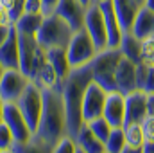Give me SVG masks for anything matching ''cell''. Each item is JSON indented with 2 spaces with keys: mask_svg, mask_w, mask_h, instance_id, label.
I'll use <instances>...</instances> for the list:
<instances>
[{
  "mask_svg": "<svg viewBox=\"0 0 154 153\" xmlns=\"http://www.w3.org/2000/svg\"><path fill=\"white\" fill-rule=\"evenodd\" d=\"M91 70L90 65L82 67H74L70 74L59 81L63 103H65V112H66V126H68V135L75 137L79 130L82 128V97L91 83Z\"/></svg>",
  "mask_w": 154,
  "mask_h": 153,
  "instance_id": "obj_1",
  "label": "cell"
},
{
  "mask_svg": "<svg viewBox=\"0 0 154 153\" xmlns=\"http://www.w3.org/2000/svg\"><path fill=\"white\" fill-rule=\"evenodd\" d=\"M34 135L47 141L52 146H56L63 137L68 135L66 112H65V103L59 86L43 90V110Z\"/></svg>",
  "mask_w": 154,
  "mask_h": 153,
  "instance_id": "obj_2",
  "label": "cell"
},
{
  "mask_svg": "<svg viewBox=\"0 0 154 153\" xmlns=\"http://www.w3.org/2000/svg\"><path fill=\"white\" fill-rule=\"evenodd\" d=\"M122 58L120 49H104L93 56V60L88 63L91 70V79L100 85L106 92H115L116 83H115V70L116 65Z\"/></svg>",
  "mask_w": 154,
  "mask_h": 153,
  "instance_id": "obj_3",
  "label": "cell"
},
{
  "mask_svg": "<svg viewBox=\"0 0 154 153\" xmlns=\"http://www.w3.org/2000/svg\"><path fill=\"white\" fill-rule=\"evenodd\" d=\"M74 34V29L56 13L43 18V24L36 33L38 43L47 50L52 47H66Z\"/></svg>",
  "mask_w": 154,
  "mask_h": 153,
  "instance_id": "obj_4",
  "label": "cell"
},
{
  "mask_svg": "<svg viewBox=\"0 0 154 153\" xmlns=\"http://www.w3.org/2000/svg\"><path fill=\"white\" fill-rule=\"evenodd\" d=\"M16 105H18L20 112L23 115V119L27 121L31 132L36 133L38 124H39V117H41V110H43V90L31 81V85L20 96Z\"/></svg>",
  "mask_w": 154,
  "mask_h": 153,
  "instance_id": "obj_5",
  "label": "cell"
},
{
  "mask_svg": "<svg viewBox=\"0 0 154 153\" xmlns=\"http://www.w3.org/2000/svg\"><path fill=\"white\" fill-rule=\"evenodd\" d=\"M66 54H68V60H70V65L72 69L74 67H82V65H88L93 56L97 54V49L93 45V41L90 38V34L86 33V29H77L74 31L72 38L66 45Z\"/></svg>",
  "mask_w": 154,
  "mask_h": 153,
  "instance_id": "obj_6",
  "label": "cell"
},
{
  "mask_svg": "<svg viewBox=\"0 0 154 153\" xmlns=\"http://www.w3.org/2000/svg\"><path fill=\"white\" fill-rule=\"evenodd\" d=\"M84 29L90 34V38L93 41L97 52L108 49V33H106V24H104V16L102 11L99 7L97 2H91L86 7V16H84Z\"/></svg>",
  "mask_w": 154,
  "mask_h": 153,
  "instance_id": "obj_7",
  "label": "cell"
},
{
  "mask_svg": "<svg viewBox=\"0 0 154 153\" xmlns=\"http://www.w3.org/2000/svg\"><path fill=\"white\" fill-rule=\"evenodd\" d=\"M31 85V79L20 69H5L0 77V97L4 103H16L25 88Z\"/></svg>",
  "mask_w": 154,
  "mask_h": 153,
  "instance_id": "obj_8",
  "label": "cell"
},
{
  "mask_svg": "<svg viewBox=\"0 0 154 153\" xmlns=\"http://www.w3.org/2000/svg\"><path fill=\"white\" fill-rule=\"evenodd\" d=\"M2 122L9 126V130L14 135L16 142H25L29 141L34 133L31 132L27 121L23 119V115L20 112L16 103H4V114H2Z\"/></svg>",
  "mask_w": 154,
  "mask_h": 153,
  "instance_id": "obj_9",
  "label": "cell"
},
{
  "mask_svg": "<svg viewBox=\"0 0 154 153\" xmlns=\"http://www.w3.org/2000/svg\"><path fill=\"white\" fill-rule=\"evenodd\" d=\"M106 96H108V92L100 85H97L95 81H91L88 85V88L84 92V97H82V121L84 122L102 115Z\"/></svg>",
  "mask_w": 154,
  "mask_h": 153,
  "instance_id": "obj_10",
  "label": "cell"
},
{
  "mask_svg": "<svg viewBox=\"0 0 154 153\" xmlns=\"http://www.w3.org/2000/svg\"><path fill=\"white\" fill-rule=\"evenodd\" d=\"M102 117L113 126V128H122L125 122V96L122 92H108Z\"/></svg>",
  "mask_w": 154,
  "mask_h": 153,
  "instance_id": "obj_11",
  "label": "cell"
},
{
  "mask_svg": "<svg viewBox=\"0 0 154 153\" xmlns=\"http://www.w3.org/2000/svg\"><path fill=\"white\" fill-rule=\"evenodd\" d=\"M100 11H102V16H104V24H106V33H108V47L111 49H118L120 47V41H122V27H120V22L115 15V9H113V4L111 0H100L97 2Z\"/></svg>",
  "mask_w": 154,
  "mask_h": 153,
  "instance_id": "obj_12",
  "label": "cell"
},
{
  "mask_svg": "<svg viewBox=\"0 0 154 153\" xmlns=\"http://www.w3.org/2000/svg\"><path fill=\"white\" fill-rule=\"evenodd\" d=\"M56 15L61 16L74 31L84 27L86 7L79 0H59V4L56 7Z\"/></svg>",
  "mask_w": 154,
  "mask_h": 153,
  "instance_id": "obj_13",
  "label": "cell"
},
{
  "mask_svg": "<svg viewBox=\"0 0 154 153\" xmlns=\"http://www.w3.org/2000/svg\"><path fill=\"white\" fill-rule=\"evenodd\" d=\"M115 83H116V90L122 92L124 96L133 92V90H138V85H136V65L133 61H129L127 58H120L118 65H116L115 70Z\"/></svg>",
  "mask_w": 154,
  "mask_h": 153,
  "instance_id": "obj_14",
  "label": "cell"
},
{
  "mask_svg": "<svg viewBox=\"0 0 154 153\" xmlns=\"http://www.w3.org/2000/svg\"><path fill=\"white\" fill-rule=\"evenodd\" d=\"M145 115H147V92L133 90L125 94V122H140Z\"/></svg>",
  "mask_w": 154,
  "mask_h": 153,
  "instance_id": "obj_15",
  "label": "cell"
},
{
  "mask_svg": "<svg viewBox=\"0 0 154 153\" xmlns=\"http://www.w3.org/2000/svg\"><path fill=\"white\" fill-rule=\"evenodd\" d=\"M111 4H113V9H115V15L118 18V22H120L122 31L124 33L131 31L133 22H134L142 5L136 0H111Z\"/></svg>",
  "mask_w": 154,
  "mask_h": 153,
  "instance_id": "obj_16",
  "label": "cell"
},
{
  "mask_svg": "<svg viewBox=\"0 0 154 153\" xmlns=\"http://www.w3.org/2000/svg\"><path fill=\"white\" fill-rule=\"evenodd\" d=\"M0 61L5 69H20V49H18V34L14 25L7 40L0 45Z\"/></svg>",
  "mask_w": 154,
  "mask_h": 153,
  "instance_id": "obj_17",
  "label": "cell"
},
{
  "mask_svg": "<svg viewBox=\"0 0 154 153\" xmlns=\"http://www.w3.org/2000/svg\"><path fill=\"white\" fill-rule=\"evenodd\" d=\"M18 34V33H16ZM39 43L36 36H25V34H18V49H20V70L29 77L36 50H38Z\"/></svg>",
  "mask_w": 154,
  "mask_h": 153,
  "instance_id": "obj_18",
  "label": "cell"
},
{
  "mask_svg": "<svg viewBox=\"0 0 154 153\" xmlns=\"http://www.w3.org/2000/svg\"><path fill=\"white\" fill-rule=\"evenodd\" d=\"M47 60L54 67V70L57 72L59 81H63L65 77L70 74L72 65H70V60H68V54H66V47H52V49H47Z\"/></svg>",
  "mask_w": 154,
  "mask_h": 153,
  "instance_id": "obj_19",
  "label": "cell"
},
{
  "mask_svg": "<svg viewBox=\"0 0 154 153\" xmlns=\"http://www.w3.org/2000/svg\"><path fill=\"white\" fill-rule=\"evenodd\" d=\"M131 33L140 40L154 34V11L142 5L138 15H136V18H134V22H133Z\"/></svg>",
  "mask_w": 154,
  "mask_h": 153,
  "instance_id": "obj_20",
  "label": "cell"
},
{
  "mask_svg": "<svg viewBox=\"0 0 154 153\" xmlns=\"http://www.w3.org/2000/svg\"><path fill=\"white\" fill-rule=\"evenodd\" d=\"M74 141H75L77 148L82 150L84 153H106L104 142L100 139H97L86 124H82V128L79 130V133L74 137Z\"/></svg>",
  "mask_w": 154,
  "mask_h": 153,
  "instance_id": "obj_21",
  "label": "cell"
},
{
  "mask_svg": "<svg viewBox=\"0 0 154 153\" xmlns=\"http://www.w3.org/2000/svg\"><path fill=\"white\" fill-rule=\"evenodd\" d=\"M120 52L124 58H127L129 61H133L134 65L142 63V40L136 38L131 31L122 34V41H120Z\"/></svg>",
  "mask_w": 154,
  "mask_h": 153,
  "instance_id": "obj_22",
  "label": "cell"
},
{
  "mask_svg": "<svg viewBox=\"0 0 154 153\" xmlns=\"http://www.w3.org/2000/svg\"><path fill=\"white\" fill-rule=\"evenodd\" d=\"M43 18L45 15L43 13H23L13 25L16 29L18 34H25V36H36V33L39 31L41 24H43Z\"/></svg>",
  "mask_w": 154,
  "mask_h": 153,
  "instance_id": "obj_23",
  "label": "cell"
},
{
  "mask_svg": "<svg viewBox=\"0 0 154 153\" xmlns=\"http://www.w3.org/2000/svg\"><path fill=\"white\" fill-rule=\"evenodd\" d=\"M36 86H39L41 90H47V88H54V86H59V77L57 72L54 70V67L48 63V60L36 70V74L31 79Z\"/></svg>",
  "mask_w": 154,
  "mask_h": 153,
  "instance_id": "obj_24",
  "label": "cell"
},
{
  "mask_svg": "<svg viewBox=\"0 0 154 153\" xmlns=\"http://www.w3.org/2000/svg\"><path fill=\"white\" fill-rule=\"evenodd\" d=\"M52 150H54L52 144H48L47 141L39 139L36 135H32L25 142H14L11 148L13 153H52Z\"/></svg>",
  "mask_w": 154,
  "mask_h": 153,
  "instance_id": "obj_25",
  "label": "cell"
},
{
  "mask_svg": "<svg viewBox=\"0 0 154 153\" xmlns=\"http://www.w3.org/2000/svg\"><path fill=\"white\" fill-rule=\"evenodd\" d=\"M124 130V137H125V144L131 148H143L145 139H143V132L140 122H125L122 126Z\"/></svg>",
  "mask_w": 154,
  "mask_h": 153,
  "instance_id": "obj_26",
  "label": "cell"
},
{
  "mask_svg": "<svg viewBox=\"0 0 154 153\" xmlns=\"http://www.w3.org/2000/svg\"><path fill=\"white\" fill-rule=\"evenodd\" d=\"M90 130H91V133L97 137V139H100L102 142H106V139L109 137V133H111V130H113V126L100 115V117H95V119H91V121H88V122H84Z\"/></svg>",
  "mask_w": 154,
  "mask_h": 153,
  "instance_id": "obj_27",
  "label": "cell"
},
{
  "mask_svg": "<svg viewBox=\"0 0 154 153\" xmlns=\"http://www.w3.org/2000/svg\"><path fill=\"white\" fill-rule=\"evenodd\" d=\"M104 146H106V153H122L124 148L127 146L125 137H124V130L122 128H113L109 137L106 139Z\"/></svg>",
  "mask_w": 154,
  "mask_h": 153,
  "instance_id": "obj_28",
  "label": "cell"
},
{
  "mask_svg": "<svg viewBox=\"0 0 154 153\" xmlns=\"http://www.w3.org/2000/svg\"><path fill=\"white\" fill-rule=\"evenodd\" d=\"M0 4L5 7V11L11 18V24H14L25 13V0H0Z\"/></svg>",
  "mask_w": 154,
  "mask_h": 153,
  "instance_id": "obj_29",
  "label": "cell"
},
{
  "mask_svg": "<svg viewBox=\"0 0 154 153\" xmlns=\"http://www.w3.org/2000/svg\"><path fill=\"white\" fill-rule=\"evenodd\" d=\"M142 60L147 65H154V34L142 40Z\"/></svg>",
  "mask_w": 154,
  "mask_h": 153,
  "instance_id": "obj_30",
  "label": "cell"
},
{
  "mask_svg": "<svg viewBox=\"0 0 154 153\" xmlns=\"http://www.w3.org/2000/svg\"><path fill=\"white\" fill-rule=\"evenodd\" d=\"M14 142H16V141H14V135H13V132L9 130V126L4 124V122H0V151L11 150Z\"/></svg>",
  "mask_w": 154,
  "mask_h": 153,
  "instance_id": "obj_31",
  "label": "cell"
},
{
  "mask_svg": "<svg viewBox=\"0 0 154 153\" xmlns=\"http://www.w3.org/2000/svg\"><path fill=\"white\" fill-rule=\"evenodd\" d=\"M140 126H142L145 142H154V115L147 114L142 121H140Z\"/></svg>",
  "mask_w": 154,
  "mask_h": 153,
  "instance_id": "obj_32",
  "label": "cell"
},
{
  "mask_svg": "<svg viewBox=\"0 0 154 153\" xmlns=\"http://www.w3.org/2000/svg\"><path fill=\"white\" fill-rule=\"evenodd\" d=\"M75 150H77V144H75V141H74V137L66 135V137H63L54 146L52 153H75Z\"/></svg>",
  "mask_w": 154,
  "mask_h": 153,
  "instance_id": "obj_33",
  "label": "cell"
},
{
  "mask_svg": "<svg viewBox=\"0 0 154 153\" xmlns=\"http://www.w3.org/2000/svg\"><path fill=\"white\" fill-rule=\"evenodd\" d=\"M57 4H59V0H41V13H43L45 16L54 15Z\"/></svg>",
  "mask_w": 154,
  "mask_h": 153,
  "instance_id": "obj_34",
  "label": "cell"
},
{
  "mask_svg": "<svg viewBox=\"0 0 154 153\" xmlns=\"http://www.w3.org/2000/svg\"><path fill=\"white\" fill-rule=\"evenodd\" d=\"M142 90H143V92H147V94L154 92V65H149V74H147L145 85H143V88H142Z\"/></svg>",
  "mask_w": 154,
  "mask_h": 153,
  "instance_id": "obj_35",
  "label": "cell"
},
{
  "mask_svg": "<svg viewBox=\"0 0 154 153\" xmlns=\"http://www.w3.org/2000/svg\"><path fill=\"white\" fill-rule=\"evenodd\" d=\"M25 11L27 13H41V0H25Z\"/></svg>",
  "mask_w": 154,
  "mask_h": 153,
  "instance_id": "obj_36",
  "label": "cell"
},
{
  "mask_svg": "<svg viewBox=\"0 0 154 153\" xmlns=\"http://www.w3.org/2000/svg\"><path fill=\"white\" fill-rule=\"evenodd\" d=\"M2 25H13V24H11V18H9V15H7L5 7L0 4V27H2Z\"/></svg>",
  "mask_w": 154,
  "mask_h": 153,
  "instance_id": "obj_37",
  "label": "cell"
},
{
  "mask_svg": "<svg viewBox=\"0 0 154 153\" xmlns=\"http://www.w3.org/2000/svg\"><path fill=\"white\" fill-rule=\"evenodd\" d=\"M11 29H13V25H2V27H0V45L7 40L9 33H11Z\"/></svg>",
  "mask_w": 154,
  "mask_h": 153,
  "instance_id": "obj_38",
  "label": "cell"
},
{
  "mask_svg": "<svg viewBox=\"0 0 154 153\" xmlns=\"http://www.w3.org/2000/svg\"><path fill=\"white\" fill-rule=\"evenodd\" d=\"M122 153H143V148H131V146H125Z\"/></svg>",
  "mask_w": 154,
  "mask_h": 153,
  "instance_id": "obj_39",
  "label": "cell"
},
{
  "mask_svg": "<svg viewBox=\"0 0 154 153\" xmlns=\"http://www.w3.org/2000/svg\"><path fill=\"white\" fill-rule=\"evenodd\" d=\"M143 7H147V9L154 11V0H143Z\"/></svg>",
  "mask_w": 154,
  "mask_h": 153,
  "instance_id": "obj_40",
  "label": "cell"
},
{
  "mask_svg": "<svg viewBox=\"0 0 154 153\" xmlns=\"http://www.w3.org/2000/svg\"><path fill=\"white\" fill-rule=\"evenodd\" d=\"M79 2H81V4H82L84 7H88V5H90L91 2H95V0H79Z\"/></svg>",
  "mask_w": 154,
  "mask_h": 153,
  "instance_id": "obj_41",
  "label": "cell"
},
{
  "mask_svg": "<svg viewBox=\"0 0 154 153\" xmlns=\"http://www.w3.org/2000/svg\"><path fill=\"white\" fill-rule=\"evenodd\" d=\"M2 114H4V101L0 97V122H2Z\"/></svg>",
  "mask_w": 154,
  "mask_h": 153,
  "instance_id": "obj_42",
  "label": "cell"
},
{
  "mask_svg": "<svg viewBox=\"0 0 154 153\" xmlns=\"http://www.w3.org/2000/svg\"><path fill=\"white\" fill-rule=\"evenodd\" d=\"M4 72H5V67L2 65V61H0V77L4 76Z\"/></svg>",
  "mask_w": 154,
  "mask_h": 153,
  "instance_id": "obj_43",
  "label": "cell"
},
{
  "mask_svg": "<svg viewBox=\"0 0 154 153\" xmlns=\"http://www.w3.org/2000/svg\"><path fill=\"white\" fill-rule=\"evenodd\" d=\"M136 2H138V4H140V5H143V0H136Z\"/></svg>",
  "mask_w": 154,
  "mask_h": 153,
  "instance_id": "obj_44",
  "label": "cell"
},
{
  "mask_svg": "<svg viewBox=\"0 0 154 153\" xmlns=\"http://www.w3.org/2000/svg\"><path fill=\"white\" fill-rule=\"evenodd\" d=\"M0 153H13V151H11V150H7V151H0Z\"/></svg>",
  "mask_w": 154,
  "mask_h": 153,
  "instance_id": "obj_45",
  "label": "cell"
},
{
  "mask_svg": "<svg viewBox=\"0 0 154 153\" xmlns=\"http://www.w3.org/2000/svg\"><path fill=\"white\" fill-rule=\"evenodd\" d=\"M95 2H100V0H95Z\"/></svg>",
  "mask_w": 154,
  "mask_h": 153,
  "instance_id": "obj_46",
  "label": "cell"
}]
</instances>
